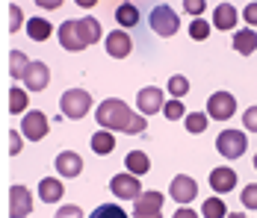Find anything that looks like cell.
I'll list each match as a JSON object with an SVG mask.
<instances>
[{
  "mask_svg": "<svg viewBox=\"0 0 257 218\" xmlns=\"http://www.w3.org/2000/svg\"><path fill=\"white\" fill-rule=\"evenodd\" d=\"M21 24H27L24 21V9H21L18 3H9V33H18Z\"/></svg>",
  "mask_w": 257,
  "mask_h": 218,
  "instance_id": "obj_33",
  "label": "cell"
},
{
  "mask_svg": "<svg viewBox=\"0 0 257 218\" xmlns=\"http://www.w3.org/2000/svg\"><path fill=\"white\" fill-rule=\"evenodd\" d=\"M242 18H245V21H248V27L254 30V27H257V3H248V6L242 9Z\"/></svg>",
  "mask_w": 257,
  "mask_h": 218,
  "instance_id": "obj_40",
  "label": "cell"
},
{
  "mask_svg": "<svg viewBox=\"0 0 257 218\" xmlns=\"http://www.w3.org/2000/svg\"><path fill=\"white\" fill-rule=\"evenodd\" d=\"M183 12H189V15L201 18V12H207V3H204V0H183Z\"/></svg>",
  "mask_w": 257,
  "mask_h": 218,
  "instance_id": "obj_38",
  "label": "cell"
},
{
  "mask_svg": "<svg viewBox=\"0 0 257 218\" xmlns=\"http://www.w3.org/2000/svg\"><path fill=\"white\" fill-rule=\"evenodd\" d=\"M103 48L112 59H127L130 50H133V39L127 36V30H112L103 36Z\"/></svg>",
  "mask_w": 257,
  "mask_h": 218,
  "instance_id": "obj_14",
  "label": "cell"
},
{
  "mask_svg": "<svg viewBox=\"0 0 257 218\" xmlns=\"http://www.w3.org/2000/svg\"><path fill=\"white\" fill-rule=\"evenodd\" d=\"M236 18H239V12L233 9V3H219L216 9H213V27L216 30H233L236 33Z\"/></svg>",
  "mask_w": 257,
  "mask_h": 218,
  "instance_id": "obj_18",
  "label": "cell"
},
{
  "mask_svg": "<svg viewBox=\"0 0 257 218\" xmlns=\"http://www.w3.org/2000/svg\"><path fill=\"white\" fill-rule=\"evenodd\" d=\"M33 212V192L24 183L9 186V218H27Z\"/></svg>",
  "mask_w": 257,
  "mask_h": 218,
  "instance_id": "obj_8",
  "label": "cell"
},
{
  "mask_svg": "<svg viewBox=\"0 0 257 218\" xmlns=\"http://www.w3.org/2000/svg\"><path fill=\"white\" fill-rule=\"evenodd\" d=\"M89 145H92V153L106 156V153L115 150V133H109V130H95L92 139H89Z\"/></svg>",
  "mask_w": 257,
  "mask_h": 218,
  "instance_id": "obj_22",
  "label": "cell"
},
{
  "mask_svg": "<svg viewBox=\"0 0 257 218\" xmlns=\"http://www.w3.org/2000/svg\"><path fill=\"white\" fill-rule=\"evenodd\" d=\"M89 109H92V95H89L86 89H65L62 97H59V112H62L65 118H71V121L86 118Z\"/></svg>",
  "mask_w": 257,
  "mask_h": 218,
  "instance_id": "obj_2",
  "label": "cell"
},
{
  "mask_svg": "<svg viewBox=\"0 0 257 218\" xmlns=\"http://www.w3.org/2000/svg\"><path fill=\"white\" fill-rule=\"evenodd\" d=\"M51 133V121L42 109H30L24 118H21V136L30 142H42L45 136Z\"/></svg>",
  "mask_w": 257,
  "mask_h": 218,
  "instance_id": "obj_6",
  "label": "cell"
},
{
  "mask_svg": "<svg viewBox=\"0 0 257 218\" xmlns=\"http://www.w3.org/2000/svg\"><path fill=\"white\" fill-rule=\"evenodd\" d=\"M216 150L225 156V159H239L245 150H248V139L242 130H222L216 136Z\"/></svg>",
  "mask_w": 257,
  "mask_h": 218,
  "instance_id": "obj_4",
  "label": "cell"
},
{
  "mask_svg": "<svg viewBox=\"0 0 257 218\" xmlns=\"http://www.w3.org/2000/svg\"><path fill=\"white\" fill-rule=\"evenodd\" d=\"M242 127H245V130H251V133H257V103H254V106H248V109L242 112Z\"/></svg>",
  "mask_w": 257,
  "mask_h": 218,
  "instance_id": "obj_37",
  "label": "cell"
},
{
  "mask_svg": "<svg viewBox=\"0 0 257 218\" xmlns=\"http://www.w3.org/2000/svg\"><path fill=\"white\" fill-rule=\"evenodd\" d=\"M109 192L115 194L118 200H133V203H136V200H139V194L145 192V189H142L139 177H133V174L124 171V174H115V177L109 180Z\"/></svg>",
  "mask_w": 257,
  "mask_h": 218,
  "instance_id": "obj_7",
  "label": "cell"
},
{
  "mask_svg": "<svg viewBox=\"0 0 257 218\" xmlns=\"http://www.w3.org/2000/svg\"><path fill=\"white\" fill-rule=\"evenodd\" d=\"M239 200H242L245 209H257V183H248L242 189V194H239Z\"/></svg>",
  "mask_w": 257,
  "mask_h": 218,
  "instance_id": "obj_34",
  "label": "cell"
},
{
  "mask_svg": "<svg viewBox=\"0 0 257 218\" xmlns=\"http://www.w3.org/2000/svg\"><path fill=\"white\" fill-rule=\"evenodd\" d=\"M142 130H148V118L136 112V115H133V121H130V127H127V136H139Z\"/></svg>",
  "mask_w": 257,
  "mask_h": 218,
  "instance_id": "obj_39",
  "label": "cell"
},
{
  "mask_svg": "<svg viewBox=\"0 0 257 218\" xmlns=\"http://www.w3.org/2000/svg\"><path fill=\"white\" fill-rule=\"evenodd\" d=\"M169 197L178 200L180 206H189V203L198 197V183H195L189 174H178V177H172V183H169Z\"/></svg>",
  "mask_w": 257,
  "mask_h": 218,
  "instance_id": "obj_9",
  "label": "cell"
},
{
  "mask_svg": "<svg viewBox=\"0 0 257 218\" xmlns=\"http://www.w3.org/2000/svg\"><path fill=\"white\" fill-rule=\"evenodd\" d=\"M24 150V136L21 130H9V156H18Z\"/></svg>",
  "mask_w": 257,
  "mask_h": 218,
  "instance_id": "obj_35",
  "label": "cell"
},
{
  "mask_svg": "<svg viewBox=\"0 0 257 218\" xmlns=\"http://www.w3.org/2000/svg\"><path fill=\"white\" fill-rule=\"evenodd\" d=\"M233 50L236 53H242V56H251L257 50V33L251 27H245V30H236L233 33Z\"/></svg>",
  "mask_w": 257,
  "mask_h": 218,
  "instance_id": "obj_20",
  "label": "cell"
},
{
  "mask_svg": "<svg viewBox=\"0 0 257 218\" xmlns=\"http://www.w3.org/2000/svg\"><path fill=\"white\" fill-rule=\"evenodd\" d=\"M228 218H248L245 212H228Z\"/></svg>",
  "mask_w": 257,
  "mask_h": 218,
  "instance_id": "obj_43",
  "label": "cell"
},
{
  "mask_svg": "<svg viewBox=\"0 0 257 218\" xmlns=\"http://www.w3.org/2000/svg\"><path fill=\"white\" fill-rule=\"evenodd\" d=\"M233 112H236V97L231 92H213V95L207 97V118H213V121H228L233 118Z\"/></svg>",
  "mask_w": 257,
  "mask_h": 218,
  "instance_id": "obj_5",
  "label": "cell"
},
{
  "mask_svg": "<svg viewBox=\"0 0 257 218\" xmlns=\"http://www.w3.org/2000/svg\"><path fill=\"white\" fill-rule=\"evenodd\" d=\"M254 171H257V153H254Z\"/></svg>",
  "mask_w": 257,
  "mask_h": 218,
  "instance_id": "obj_44",
  "label": "cell"
},
{
  "mask_svg": "<svg viewBox=\"0 0 257 218\" xmlns=\"http://www.w3.org/2000/svg\"><path fill=\"white\" fill-rule=\"evenodd\" d=\"M74 33H77V42L83 48H89V45H98L103 39V27L98 18H92V15H83V18H74Z\"/></svg>",
  "mask_w": 257,
  "mask_h": 218,
  "instance_id": "obj_12",
  "label": "cell"
},
{
  "mask_svg": "<svg viewBox=\"0 0 257 218\" xmlns=\"http://www.w3.org/2000/svg\"><path fill=\"white\" fill-rule=\"evenodd\" d=\"M27 112H30V97H27V89L12 86V89H9V115H27Z\"/></svg>",
  "mask_w": 257,
  "mask_h": 218,
  "instance_id": "obj_25",
  "label": "cell"
},
{
  "mask_svg": "<svg viewBox=\"0 0 257 218\" xmlns=\"http://www.w3.org/2000/svg\"><path fill=\"white\" fill-rule=\"evenodd\" d=\"M236 171L228 168V165H219V168H213L210 171V189L216 194H228L233 192V186H236Z\"/></svg>",
  "mask_w": 257,
  "mask_h": 218,
  "instance_id": "obj_16",
  "label": "cell"
},
{
  "mask_svg": "<svg viewBox=\"0 0 257 218\" xmlns=\"http://www.w3.org/2000/svg\"><path fill=\"white\" fill-rule=\"evenodd\" d=\"M201 218H228V206H225V200H222L219 194L207 197L204 203H201Z\"/></svg>",
  "mask_w": 257,
  "mask_h": 218,
  "instance_id": "obj_27",
  "label": "cell"
},
{
  "mask_svg": "<svg viewBox=\"0 0 257 218\" xmlns=\"http://www.w3.org/2000/svg\"><path fill=\"white\" fill-rule=\"evenodd\" d=\"M136 112L139 115H157V112H163V106H166V97H163V89H157V86H145V89H139L136 92Z\"/></svg>",
  "mask_w": 257,
  "mask_h": 218,
  "instance_id": "obj_10",
  "label": "cell"
},
{
  "mask_svg": "<svg viewBox=\"0 0 257 218\" xmlns=\"http://www.w3.org/2000/svg\"><path fill=\"white\" fill-rule=\"evenodd\" d=\"M207 36H210V21L195 18V21L189 24V39H192V42H204Z\"/></svg>",
  "mask_w": 257,
  "mask_h": 218,
  "instance_id": "obj_32",
  "label": "cell"
},
{
  "mask_svg": "<svg viewBox=\"0 0 257 218\" xmlns=\"http://www.w3.org/2000/svg\"><path fill=\"white\" fill-rule=\"evenodd\" d=\"M21 83H24L27 92H45V89L51 86V68H48L45 62L33 59V62L27 65V71H24V77H21Z\"/></svg>",
  "mask_w": 257,
  "mask_h": 218,
  "instance_id": "obj_11",
  "label": "cell"
},
{
  "mask_svg": "<svg viewBox=\"0 0 257 218\" xmlns=\"http://www.w3.org/2000/svg\"><path fill=\"white\" fill-rule=\"evenodd\" d=\"M62 194H65V183H62L59 177H42V180H39V200H45V203H59Z\"/></svg>",
  "mask_w": 257,
  "mask_h": 218,
  "instance_id": "obj_17",
  "label": "cell"
},
{
  "mask_svg": "<svg viewBox=\"0 0 257 218\" xmlns=\"http://www.w3.org/2000/svg\"><path fill=\"white\" fill-rule=\"evenodd\" d=\"M89 218H130L118 203H101V206H95L92 209V215Z\"/></svg>",
  "mask_w": 257,
  "mask_h": 218,
  "instance_id": "obj_30",
  "label": "cell"
},
{
  "mask_svg": "<svg viewBox=\"0 0 257 218\" xmlns=\"http://www.w3.org/2000/svg\"><path fill=\"white\" fill-rule=\"evenodd\" d=\"M133 218H157L163 215V192L157 189H148V192L139 194V200L133 203Z\"/></svg>",
  "mask_w": 257,
  "mask_h": 218,
  "instance_id": "obj_13",
  "label": "cell"
},
{
  "mask_svg": "<svg viewBox=\"0 0 257 218\" xmlns=\"http://www.w3.org/2000/svg\"><path fill=\"white\" fill-rule=\"evenodd\" d=\"M133 115L136 109L127 106L121 97H106L95 106V121L101 124V130H109V133H127Z\"/></svg>",
  "mask_w": 257,
  "mask_h": 218,
  "instance_id": "obj_1",
  "label": "cell"
},
{
  "mask_svg": "<svg viewBox=\"0 0 257 218\" xmlns=\"http://www.w3.org/2000/svg\"><path fill=\"white\" fill-rule=\"evenodd\" d=\"M30 62H33V59L27 56L24 50H9V77H12V80H21Z\"/></svg>",
  "mask_w": 257,
  "mask_h": 218,
  "instance_id": "obj_26",
  "label": "cell"
},
{
  "mask_svg": "<svg viewBox=\"0 0 257 218\" xmlns=\"http://www.w3.org/2000/svg\"><path fill=\"white\" fill-rule=\"evenodd\" d=\"M157 218H163V215H157Z\"/></svg>",
  "mask_w": 257,
  "mask_h": 218,
  "instance_id": "obj_45",
  "label": "cell"
},
{
  "mask_svg": "<svg viewBox=\"0 0 257 218\" xmlns=\"http://www.w3.org/2000/svg\"><path fill=\"white\" fill-rule=\"evenodd\" d=\"M172 218H201V215H198L195 209H189V206H178V212H175Z\"/></svg>",
  "mask_w": 257,
  "mask_h": 218,
  "instance_id": "obj_41",
  "label": "cell"
},
{
  "mask_svg": "<svg viewBox=\"0 0 257 218\" xmlns=\"http://www.w3.org/2000/svg\"><path fill=\"white\" fill-rule=\"evenodd\" d=\"M115 21H118V30L136 27L139 24V6L136 3H118L115 6Z\"/></svg>",
  "mask_w": 257,
  "mask_h": 218,
  "instance_id": "obj_24",
  "label": "cell"
},
{
  "mask_svg": "<svg viewBox=\"0 0 257 218\" xmlns=\"http://www.w3.org/2000/svg\"><path fill=\"white\" fill-rule=\"evenodd\" d=\"M53 218H83V209H80L77 203H62Z\"/></svg>",
  "mask_w": 257,
  "mask_h": 218,
  "instance_id": "obj_36",
  "label": "cell"
},
{
  "mask_svg": "<svg viewBox=\"0 0 257 218\" xmlns=\"http://www.w3.org/2000/svg\"><path fill=\"white\" fill-rule=\"evenodd\" d=\"M56 33H59V45H62V50H68V53H80V50H86L77 42V33H74V18H71V21H62Z\"/></svg>",
  "mask_w": 257,
  "mask_h": 218,
  "instance_id": "obj_21",
  "label": "cell"
},
{
  "mask_svg": "<svg viewBox=\"0 0 257 218\" xmlns=\"http://www.w3.org/2000/svg\"><path fill=\"white\" fill-rule=\"evenodd\" d=\"M148 24L154 30V36L172 39V36H178V30H180V18L169 3H157L154 9H151V15H148Z\"/></svg>",
  "mask_w": 257,
  "mask_h": 218,
  "instance_id": "obj_3",
  "label": "cell"
},
{
  "mask_svg": "<svg viewBox=\"0 0 257 218\" xmlns=\"http://www.w3.org/2000/svg\"><path fill=\"white\" fill-rule=\"evenodd\" d=\"M163 115H166V121H183V118H186V106H183L180 100H166Z\"/></svg>",
  "mask_w": 257,
  "mask_h": 218,
  "instance_id": "obj_31",
  "label": "cell"
},
{
  "mask_svg": "<svg viewBox=\"0 0 257 218\" xmlns=\"http://www.w3.org/2000/svg\"><path fill=\"white\" fill-rule=\"evenodd\" d=\"M24 27H27V36H30L33 42H48V39H51V33H53L51 21H48V18H42V15L30 18Z\"/></svg>",
  "mask_w": 257,
  "mask_h": 218,
  "instance_id": "obj_23",
  "label": "cell"
},
{
  "mask_svg": "<svg viewBox=\"0 0 257 218\" xmlns=\"http://www.w3.org/2000/svg\"><path fill=\"white\" fill-rule=\"evenodd\" d=\"M62 0H39V9H59Z\"/></svg>",
  "mask_w": 257,
  "mask_h": 218,
  "instance_id": "obj_42",
  "label": "cell"
},
{
  "mask_svg": "<svg viewBox=\"0 0 257 218\" xmlns=\"http://www.w3.org/2000/svg\"><path fill=\"white\" fill-rule=\"evenodd\" d=\"M183 124H186V133L201 136V133L207 130V124H210V118H207V112H186Z\"/></svg>",
  "mask_w": 257,
  "mask_h": 218,
  "instance_id": "obj_29",
  "label": "cell"
},
{
  "mask_svg": "<svg viewBox=\"0 0 257 218\" xmlns=\"http://www.w3.org/2000/svg\"><path fill=\"white\" fill-rule=\"evenodd\" d=\"M124 168H127V174H133V177H145L148 174V168H151V159H148V153H142V150H130L127 156H124Z\"/></svg>",
  "mask_w": 257,
  "mask_h": 218,
  "instance_id": "obj_19",
  "label": "cell"
},
{
  "mask_svg": "<svg viewBox=\"0 0 257 218\" xmlns=\"http://www.w3.org/2000/svg\"><path fill=\"white\" fill-rule=\"evenodd\" d=\"M53 168L59 177H68V180H74L83 174V156L74 153V150H62V153H56V159H53Z\"/></svg>",
  "mask_w": 257,
  "mask_h": 218,
  "instance_id": "obj_15",
  "label": "cell"
},
{
  "mask_svg": "<svg viewBox=\"0 0 257 218\" xmlns=\"http://www.w3.org/2000/svg\"><path fill=\"white\" fill-rule=\"evenodd\" d=\"M166 92L172 95V100H180L183 95H189V80L183 74H172L169 83H166Z\"/></svg>",
  "mask_w": 257,
  "mask_h": 218,
  "instance_id": "obj_28",
  "label": "cell"
}]
</instances>
